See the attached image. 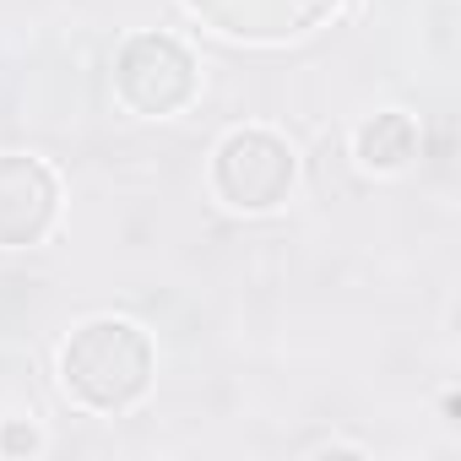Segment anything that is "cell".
<instances>
[{
  "mask_svg": "<svg viewBox=\"0 0 461 461\" xmlns=\"http://www.w3.org/2000/svg\"><path fill=\"white\" fill-rule=\"evenodd\" d=\"M60 380L82 407L120 412L147 391L152 348L131 321H87L71 331V342L60 353Z\"/></svg>",
  "mask_w": 461,
  "mask_h": 461,
  "instance_id": "cell-1",
  "label": "cell"
},
{
  "mask_svg": "<svg viewBox=\"0 0 461 461\" xmlns=\"http://www.w3.org/2000/svg\"><path fill=\"white\" fill-rule=\"evenodd\" d=\"M212 179H217V195L228 206H245V212H267L288 195L294 185V152L288 141H277L272 131H234L222 147H217V163H212Z\"/></svg>",
  "mask_w": 461,
  "mask_h": 461,
  "instance_id": "cell-2",
  "label": "cell"
},
{
  "mask_svg": "<svg viewBox=\"0 0 461 461\" xmlns=\"http://www.w3.org/2000/svg\"><path fill=\"white\" fill-rule=\"evenodd\" d=\"M55 174L39 158H0V245H33L55 222Z\"/></svg>",
  "mask_w": 461,
  "mask_h": 461,
  "instance_id": "cell-4",
  "label": "cell"
},
{
  "mask_svg": "<svg viewBox=\"0 0 461 461\" xmlns=\"http://www.w3.org/2000/svg\"><path fill=\"white\" fill-rule=\"evenodd\" d=\"M0 450H6V456L39 450V434H33V429H23V423H6V429H0Z\"/></svg>",
  "mask_w": 461,
  "mask_h": 461,
  "instance_id": "cell-6",
  "label": "cell"
},
{
  "mask_svg": "<svg viewBox=\"0 0 461 461\" xmlns=\"http://www.w3.org/2000/svg\"><path fill=\"white\" fill-rule=\"evenodd\" d=\"M412 152H418V125H412L407 114L385 109V114H375V120H364V131H358V158H364V168H402Z\"/></svg>",
  "mask_w": 461,
  "mask_h": 461,
  "instance_id": "cell-5",
  "label": "cell"
},
{
  "mask_svg": "<svg viewBox=\"0 0 461 461\" xmlns=\"http://www.w3.org/2000/svg\"><path fill=\"white\" fill-rule=\"evenodd\" d=\"M114 87L136 114H174L195 93V60L168 33H136L114 60Z\"/></svg>",
  "mask_w": 461,
  "mask_h": 461,
  "instance_id": "cell-3",
  "label": "cell"
}]
</instances>
